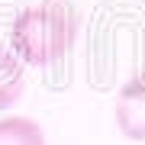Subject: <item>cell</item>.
Returning a JSON list of instances; mask_svg holds the SVG:
<instances>
[{"label":"cell","instance_id":"6da1fadb","mask_svg":"<svg viewBox=\"0 0 145 145\" xmlns=\"http://www.w3.org/2000/svg\"><path fill=\"white\" fill-rule=\"evenodd\" d=\"M81 32V10L74 0H39L13 20L10 45L23 65L48 68L71 55Z\"/></svg>","mask_w":145,"mask_h":145},{"label":"cell","instance_id":"7a4b0ae2","mask_svg":"<svg viewBox=\"0 0 145 145\" xmlns=\"http://www.w3.org/2000/svg\"><path fill=\"white\" fill-rule=\"evenodd\" d=\"M116 126L129 142H145V71L129 78L116 93Z\"/></svg>","mask_w":145,"mask_h":145},{"label":"cell","instance_id":"3957f363","mask_svg":"<svg viewBox=\"0 0 145 145\" xmlns=\"http://www.w3.org/2000/svg\"><path fill=\"white\" fill-rule=\"evenodd\" d=\"M0 145H45V132L29 116H0Z\"/></svg>","mask_w":145,"mask_h":145},{"label":"cell","instance_id":"277c9868","mask_svg":"<svg viewBox=\"0 0 145 145\" xmlns=\"http://www.w3.org/2000/svg\"><path fill=\"white\" fill-rule=\"evenodd\" d=\"M23 84H26V65L16 58V52L0 48V110H7L23 93Z\"/></svg>","mask_w":145,"mask_h":145}]
</instances>
